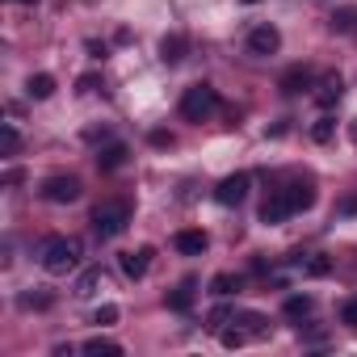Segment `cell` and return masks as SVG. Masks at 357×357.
<instances>
[{
  "label": "cell",
  "instance_id": "obj_1",
  "mask_svg": "<svg viewBox=\"0 0 357 357\" xmlns=\"http://www.w3.org/2000/svg\"><path fill=\"white\" fill-rule=\"evenodd\" d=\"M38 265L47 269V273H72L76 265H80V248L72 244V240H63V236H51L47 244H43V252H38Z\"/></svg>",
  "mask_w": 357,
  "mask_h": 357
},
{
  "label": "cell",
  "instance_id": "obj_2",
  "mask_svg": "<svg viewBox=\"0 0 357 357\" xmlns=\"http://www.w3.org/2000/svg\"><path fill=\"white\" fill-rule=\"evenodd\" d=\"M215 109H219V93L211 84H194L181 93V118L185 122H206Z\"/></svg>",
  "mask_w": 357,
  "mask_h": 357
},
{
  "label": "cell",
  "instance_id": "obj_3",
  "mask_svg": "<svg viewBox=\"0 0 357 357\" xmlns=\"http://www.w3.org/2000/svg\"><path fill=\"white\" fill-rule=\"evenodd\" d=\"M93 231L101 236V240H114V236H122L126 231V223H130V206L126 202H101L97 211H93Z\"/></svg>",
  "mask_w": 357,
  "mask_h": 357
},
{
  "label": "cell",
  "instance_id": "obj_4",
  "mask_svg": "<svg viewBox=\"0 0 357 357\" xmlns=\"http://www.w3.org/2000/svg\"><path fill=\"white\" fill-rule=\"evenodd\" d=\"M290 215H298V202H294V190L286 185V190H273L265 202H261V223L265 227H278V223H286Z\"/></svg>",
  "mask_w": 357,
  "mask_h": 357
},
{
  "label": "cell",
  "instance_id": "obj_5",
  "mask_svg": "<svg viewBox=\"0 0 357 357\" xmlns=\"http://www.w3.org/2000/svg\"><path fill=\"white\" fill-rule=\"evenodd\" d=\"M47 202H55V206H63V202H76L80 198V181H76V176H47V181H43V190H38Z\"/></svg>",
  "mask_w": 357,
  "mask_h": 357
},
{
  "label": "cell",
  "instance_id": "obj_6",
  "mask_svg": "<svg viewBox=\"0 0 357 357\" xmlns=\"http://www.w3.org/2000/svg\"><path fill=\"white\" fill-rule=\"evenodd\" d=\"M248 185H252L248 172H231V176H223V181H219L215 202H219V206H240V202L248 198Z\"/></svg>",
  "mask_w": 357,
  "mask_h": 357
},
{
  "label": "cell",
  "instance_id": "obj_7",
  "mask_svg": "<svg viewBox=\"0 0 357 357\" xmlns=\"http://www.w3.org/2000/svg\"><path fill=\"white\" fill-rule=\"evenodd\" d=\"M278 47H282L278 26H269V22H265V26H252V30H248V51H252V55H261V59H265V55H273Z\"/></svg>",
  "mask_w": 357,
  "mask_h": 357
},
{
  "label": "cell",
  "instance_id": "obj_8",
  "mask_svg": "<svg viewBox=\"0 0 357 357\" xmlns=\"http://www.w3.org/2000/svg\"><path fill=\"white\" fill-rule=\"evenodd\" d=\"M206 244H211V240H206V231H198V227H185V231L172 236V248L181 252V257H202Z\"/></svg>",
  "mask_w": 357,
  "mask_h": 357
},
{
  "label": "cell",
  "instance_id": "obj_9",
  "mask_svg": "<svg viewBox=\"0 0 357 357\" xmlns=\"http://www.w3.org/2000/svg\"><path fill=\"white\" fill-rule=\"evenodd\" d=\"M147 265H151V248H135V252H122V257H118V269H122L130 282L147 278Z\"/></svg>",
  "mask_w": 357,
  "mask_h": 357
},
{
  "label": "cell",
  "instance_id": "obj_10",
  "mask_svg": "<svg viewBox=\"0 0 357 357\" xmlns=\"http://www.w3.org/2000/svg\"><path fill=\"white\" fill-rule=\"evenodd\" d=\"M122 164H126V143L109 139V143L97 151V168H101V172H114V168H122Z\"/></svg>",
  "mask_w": 357,
  "mask_h": 357
},
{
  "label": "cell",
  "instance_id": "obj_11",
  "mask_svg": "<svg viewBox=\"0 0 357 357\" xmlns=\"http://www.w3.org/2000/svg\"><path fill=\"white\" fill-rule=\"evenodd\" d=\"M185 51H190V38H185V34H168V38L160 43V59H164V63H181Z\"/></svg>",
  "mask_w": 357,
  "mask_h": 357
},
{
  "label": "cell",
  "instance_id": "obj_12",
  "mask_svg": "<svg viewBox=\"0 0 357 357\" xmlns=\"http://www.w3.org/2000/svg\"><path fill=\"white\" fill-rule=\"evenodd\" d=\"M303 89H311V68L294 63V68L282 76V93H286V97H294V93H303Z\"/></svg>",
  "mask_w": 357,
  "mask_h": 357
},
{
  "label": "cell",
  "instance_id": "obj_13",
  "mask_svg": "<svg viewBox=\"0 0 357 357\" xmlns=\"http://www.w3.org/2000/svg\"><path fill=\"white\" fill-rule=\"evenodd\" d=\"M328 26H332L336 34H357V9H353V5H344V9H336V13L328 17Z\"/></svg>",
  "mask_w": 357,
  "mask_h": 357
},
{
  "label": "cell",
  "instance_id": "obj_14",
  "mask_svg": "<svg viewBox=\"0 0 357 357\" xmlns=\"http://www.w3.org/2000/svg\"><path fill=\"white\" fill-rule=\"evenodd\" d=\"M26 93H30L34 101H47V97L55 93V76H47V72H38V76H30V80H26Z\"/></svg>",
  "mask_w": 357,
  "mask_h": 357
},
{
  "label": "cell",
  "instance_id": "obj_15",
  "mask_svg": "<svg viewBox=\"0 0 357 357\" xmlns=\"http://www.w3.org/2000/svg\"><path fill=\"white\" fill-rule=\"evenodd\" d=\"M89 357H118L122 353V344H114V340H105V336H93V340H84L80 344Z\"/></svg>",
  "mask_w": 357,
  "mask_h": 357
},
{
  "label": "cell",
  "instance_id": "obj_16",
  "mask_svg": "<svg viewBox=\"0 0 357 357\" xmlns=\"http://www.w3.org/2000/svg\"><path fill=\"white\" fill-rule=\"evenodd\" d=\"M164 303H168V311H190V307H194V286L185 282L181 290H172V294H164Z\"/></svg>",
  "mask_w": 357,
  "mask_h": 357
},
{
  "label": "cell",
  "instance_id": "obj_17",
  "mask_svg": "<svg viewBox=\"0 0 357 357\" xmlns=\"http://www.w3.org/2000/svg\"><path fill=\"white\" fill-rule=\"evenodd\" d=\"M0 151H5V155H17V151H22V135H17L13 122L0 126Z\"/></svg>",
  "mask_w": 357,
  "mask_h": 357
},
{
  "label": "cell",
  "instance_id": "obj_18",
  "mask_svg": "<svg viewBox=\"0 0 357 357\" xmlns=\"http://www.w3.org/2000/svg\"><path fill=\"white\" fill-rule=\"evenodd\" d=\"M97 286H101V269H84L80 282H76V294H80V298H93Z\"/></svg>",
  "mask_w": 357,
  "mask_h": 357
},
{
  "label": "cell",
  "instance_id": "obj_19",
  "mask_svg": "<svg viewBox=\"0 0 357 357\" xmlns=\"http://www.w3.org/2000/svg\"><path fill=\"white\" fill-rule=\"evenodd\" d=\"M311 307H315V298H311V294H290V298L282 303V311H286V315H294V319H298V315H307Z\"/></svg>",
  "mask_w": 357,
  "mask_h": 357
},
{
  "label": "cell",
  "instance_id": "obj_20",
  "mask_svg": "<svg viewBox=\"0 0 357 357\" xmlns=\"http://www.w3.org/2000/svg\"><path fill=\"white\" fill-rule=\"evenodd\" d=\"M336 97H340V76H328V80L319 84V93H315V101H319V105H332Z\"/></svg>",
  "mask_w": 357,
  "mask_h": 357
},
{
  "label": "cell",
  "instance_id": "obj_21",
  "mask_svg": "<svg viewBox=\"0 0 357 357\" xmlns=\"http://www.w3.org/2000/svg\"><path fill=\"white\" fill-rule=\"evenodd\" d=\"M240 290V278H231V273H219L215 282H211V294H219V298H227V294H236Z\"/></svg>",
  "mask_w": 357,
  "mask_h": 357
},
{
  "label": "cell",
  "instance_id": "obj_22",
  "mask_svg": "<svg viewBox=\"0 0 357 357\" xmlns=\"http://www.w3.org/2000/svg\"><path fill=\"white\" fill-rule=\"evenodd\" d=\"M332 130H336V122H332V118H319V122L311 126V139H315V143H328Z\"/></svg>",
  "mask_w": 357,
  "mask_h": 357
},
{
  "label": "cell",
  "instance_id": "obj_23",
  "mask_svg": "<svg viewBox=\"0 0 357 357\" xmlns=\"http://www.w3.org/2000/svg\"><path fill=\"white\" fill-rule=\"evenodd\" d=\"M227 319H236V311H231V307H215L206 328H211V332H223V324H227Z\"/></svg>",
  "mask_w": 357,
  "mask_h": 357
},
{
  "label": "cell",
  "instance_id": "obj_24",
  "mask_svg": "<svg viewBox=\"0 0 357 357\" xmlns=\"http://www.w3.org/2000/svg\"><path fill=\"white\" fill-rule=\"evenodd\" d=\"M219 340H223V349H240V344L248 340V332H240V328H223Z\"/></svg>",
  "mask_w": 357,
  "mask_h": 357
},
{
  "label": "cell",
  "instance_id": "obj_25",
  "mask_svg": "<svg viewBox=\"0 0 357 357\" xmlns=\"http://www.w3.org/2000/svg\"><path fill=\"white\" fill-rule=\"evenodd\" d=\"M340 324H349V328H357V294L340 303Z\"/></svg>",
  "mask_w": 357,
  "mask_h": 357
},
{
  "label": "cell",
  "instance_id": "obj_26",
  "mask_svg": "<svg viewBox=\"0 0 357 357\" xmlns=\"http://www.w3.org/2000/svg\"><path fill=\"white\" fill-rule=\"evenodd\" d=\"M303 269H307V273H311V278H324V273H328V269H332V261H328V257H311V261H307V265H303Z\"/></svg>",
  "mask_w": 357,
  "mask_h": 357
},
{
  "label": "cell",
  "instance_id": "obj_27",
  "mask_svg": "<svg viewBox=\"0 0 357 357\" xmlns=\"http://www.w3.org/2000/svg\"><path fill=\"white\" fill-rule=\"evenodd\" d=\"M114 319H118V307H114V303H105V307H97V311H93V324H101V328H105V324H114Z\"/></svg>",
  "mask_w": 357,
  "mask_h": 357
},
{
  "label": "cell",
  "instance_id": "obj_28",
  "mask_svg": "<svg viewBox=\"0 0 357 357\" xmlns=\"http://www.w3.org/2000/svg\"><path fill=\"white\" fill-rule=\"evenodd\" d=\"M240 319L248 324V336H265V332H269V324H265L261 315H240Z\"/></svg>",
  "mask_w": 357,
  "mask_h": 357
},
{
  "label": "cell",
  "instance_id": "obj_29",
  "mask_svg": "<svg viewBox=\"0 0 357 357\" xmlns=\"http://www.w3.org/2000/svg\"><path fill=\"white\" fill-rule=\"evenodd\" d=\"M97 84H101V76H93V72H89V76H80V80H76V93H93Z\"/></svg>",
  "mask_w": 357,
  "mask_h": 357
},
{
  "label": "cell",
  "instance_id": "obj_30",
  "mask_svg": "<svg viewBox=\"0 0 357 357\" xmlns=\"http://www.w3.org/2000/svg\"><path fill=\"white\" fill-rule=\"evenodd\" d=\"M22 307L30 311V307H51V298L47 294H22Z\"/></svg>",
  "mask_w": 357,
  "mask_h": 357
},
{
  "label": "cell",
  "instance_id": "obj_31",
  "mask_svg": "<svg viewBox=\"0 0 357 357\" xmlns=\"http://www.w3.org/2000/svg\"><path fill=\"white\" fill-rule=\"evenodd\" d=\"M13 5H38V0H13Z\"/></svg>",
  "mask_w": 357,
  "mask_h": 357
},
{
  "label": "cell",
  "instance_id": "obj_32",
  "mask_svg": "<svg viewBox=\"0 0 357 357\" xmlns=\"http://www.w3.org/2000/svg\"><path fill=\"white\" fill-rule=\"evenodd\" d=\"M244 5H257V0H244Z\"/></svg>",
  "mask_w": 357,
  "mask_h": 357
}]
</instances>
